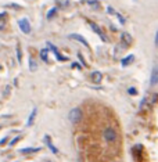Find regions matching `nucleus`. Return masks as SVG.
<instances>
[{"label":"nucleus","instance_id":"f257e3e1","mask_svg":"<svg viewBox=\"0 0 158 162\" xmlns=\"http://www.w3.org/2000/svg\"><path fill=\"white\" fill-rule=\"evenodd\" d=\"M101 137L105 143L108 144H114L118 141V133L112 126H105L104 129L101 130Z\"/></svg>","mask_w":158,"mask_h":162},{"label":"nucleus","instance_id":"b1692460","mask_svg":"<svg viewBox=\"0 0 158 162\" xmlns=\"http://www.w3.org/2000/svg\"><path fill=\"white\" fill-rule=\"evenodd\" d=\"M8 92H10V86L6 87V90H4V96H7V94H8Z\"/></svg>","mask_w":158,"mask_h":162},{"label":"nucleus","instance_id":"4468645a","mask_svg":"<svg viewBox=\"0 0 158 162\" xmlns=\"http://www.w3.org/2000/svg\"><path fill=\"white\" fill-rule=\"evenodd\" d=\"M36 69H38V64H36V61H35L32 57H29V71H31V72H35Z\"/></svg>","mask_w":158,"mask_h":162},{"label":"nucleus","instance_id":"f3484780","mask_svg":"<svg viewBox=\"0 0 158 162\" xmlns=\"http://www.w3.org/2000/svg\"><path fill=\"white\" fill-rule=\"evenodd\" d=\"M56 14H57V7H53V8H50V10H49V13H47L46 18H47V19H51V18H53Z\"/></svg>","mask_w":158,"mask_h":162},{"label":"nucleus","instance_id":"0eeeda50","mask_svg":"<svg viewBox=\"0 0 158 162\" xmlns=\"http://www.w3.org/2000/svg\"><path fill=\"white\" fill-rule=\"evenodd\" d=\"M158 83V65L153 68V72H151V79H150V85L155 86Z\"/></svg>","mask_w":158,"mask_h":162},{"label":"nucleus","instance_id":"2eb2a0df","mask_svg":"<svg viewBox=\"0 0 158 162\" xmlns=\"http://www.w3.org/2000/svg\"><path fill=\"white\" fill-rule=\"evenodd\" d=\"M22 154H31V153H36V151H40V148H32V147H28V148H22L20 150Z\"/></svg>","mask_w":158,"mask_h":162},{"label":"nucleus","instance_id":"bb28decb","mask_svg":"<svg viewBox=\"0 0 158 162\" xmlns=\"http://www.w3.org/2000/svg\"><path fill=\"white\" fill-rule=\"evenodd\" d=\"M47 162H49V161H47Z\"/></svg>","mask_w":158,"mask_h":162},{"label":"nucleus","instance_id":"f03ea898","mask_svg":"<svg viewBox=\"0 0 158 162\" xmlns=\"http://www.w3.org/2000/svg\"><path fill=\"white\" fill-rule=\"evenodd\" d=\"M82 118H83V112L79 107H75V108H72L68 112V119L71 124H78V122L82 121Z\"/></svg>","mask_w":158,"mask_h":162},{"label":"nucleus","instance_id":"9b49d317","mask_svg":"<svg viewBox=\"0 0 158 162\" xmlns=\"http://www.w3.org/2000/svg\"><path fill=\"white\" fill-rule=\"evenodd\" d=\"M101 79H103L101 72H99V71H94V72L92 73V80H93L94 83H100V82H101Z\"/></svg>","mask_w":158,"mask_h":162},{"label":"nucleus","instance_id":"aec40b11","mask_svg":"<svg viewBox=\"0 0 158 162\" xmlns=\"http://www.w3.org/2000/svg\"><path fill=\"white\" fill-rule=\"evenodd\" d=\"M20 140H21V136H17V137H15V139H13V140L10 141V145L13 147V145H14L15 143H18V141H20Z\"/></svg>","mask_w":158,"mask_h":162},{"label":"nucleus","instance_id":"a878e982","mask_svg":"<svg viewBox=\"0 0 158 162\" xmlns=\"http://www.w3.org/2000/svg\"><path fill=\"white\" fill-rule=\"evenodd\" d=\"M3 18H6V13H2V14H0V19H3Z\"/></svg>","mask_w":158,"mask_h":162},{"label":"nucleus","instance_id":"4be33fe9","mask_svg":"<svg viewBox=\"0 0 158 162\" xmlns=\"http://www.w3.org/2000/svg\"><path fill=\"white\" fill-rule=\"evenodd\" d=\"M78 57H79L80 63H82V64H83V65H85V67H86V63H85V60H83V56H82V54H80V53H79V54H78Z\"/></svg>","mask_w":158,"mask_h":162},{"label":"nucleus","instance_id":"f8f14e48","mask_svg":"<svg viewBox=\"0 0 158 162\" xmlns=\"http://www.w3.org/2000/svg\"><path fill=\"white\" fill-rule=\"evenodd\" d=\"M133 60H135V56H133V54H130V56H129V57H125L124 60H122V67H126V65H129V64H130Z\"/></svg>","mask_w":158,"mask_h":162},{"label":"nucleus","instance_id":"dca6fc26","mask_svg":"<svg viewBox=\"0 0 158 162\" xmlns=\"http://www.w3.org/2000/svg\"><path fill=\"white\" fill-rule=\"evenodd\" d=\"M56 3H57V7L65 8L69 4V0H56Z\"/></svg>","mask_w":158,"mask_h":162},{"label":"nucleus","instance_id":"7ed1b4c3","mask_svg":"<svg viewBox=\"0 0 158 162\" xmlns=\"http://www.w3.org/2000/svg\"><path fill=\"white\" fill-rule=\"evenodd\" d=\"M18 27L22 31V33H25V35L31 33V24H29V19L28 18H21L18 21Z\"/></svg>","mask_w":158,"mask_h":162},{"label":"nucleus","instance_id":"20e7f679","mask_svg":"<svg viewBox=\"0 0 158 162\" xmlns=\"http://www.w3.org/2000/svg\"><path fill=\"white\" fill-rule=\"evenodd\" d=\"M89 25H90V28H92V29H93V31H94V32H96V33H97V35H99V36H100V38H101V40H104V42H105V40H107V38H105V36H104V33H103V29H101V28H100V27H99V25H97V24H96V22H89Z\"/></svg>","mask_w":158,"mask_h":162},{"label":"nucleus","instance_id":"ddd939ff","mask_svg":"<svg viewBox=\"0 0 158 162\" xmlns=\"http://www.w3.org/2000/svg\"><path fill=\"white\" fill-rule=\"evenodd\" d=\"M47 56H49V50H47V48H42V50H40V58L44 61V63H47V61H49Z\"/></svg>","mask_w":158,"mask_h":162},{"label":"nucleus","instance_id":"423d86ee","mask_svg":"<svg viewBox=\"0 0 158 162\" xmlns=\"http://www.w3.org/2000/svg\"><path fill=\"white\" fill-rule=\"evenodd\" d=\"M47 46H49V48H50V50L53 51L54 54H56V58H57V60H59V61H65V60H67L65 57H63V56H61V54L59 53V50H57V47L54 46L53 43H50V42H47Z\"/></svg>","mask_w":158,"mask_h":162},{"label":"nucleus","instance_id":"1a4fd4ad","mask_svg":"<svg viewBox=\"0 0 158 162\" xmlns=\"http://www.w3.org/2000/svg\"><path fill=\"white\" fill-rule=\"evenodd\" d=\"M44 141H46V144H47V147L51 150V153L53 154H59V150H57V147L54 145L53 143H51V139L49 137V136H44Z\"/></svg>","mask_w":158,"mask_h":162},{"label":"nucleus","instance_id":"393cba45","mask_svg":"<svg viewBox=\"0 0 158 162\" xmlns=\"http://www.w3.org/2000/svg\"><path fill=\"white\" fill-rule=\"evenodd\" d=\"M155 46L158 47V31H157V33H155Z\"/></svg>","mask_w":158,"mask_h":162},{"label":"nucleus","instance_id":"412c9836","mask_svg":"<svg viewBox=\"0 0 158 162\" xmlns=\"http://www.w3.org/2000/svg\"><path fill=\"white\" fill-rule=\"evenodd\" d=\"M128 93L132 94V96H135L136 94V89H135V87H130V89H128Z\"/></svg>","mask_w":158,"mask_h":162},{"label":"nucleus","instance_id":"39448f33","mask_svg":"<svg viewBox=\"0 0 158 162\" xmlns=\"http://www.w3.org/2000/svg\"><path fill=\"white\" fill-rule=\"evenodd\" d=\"M121 42H122V44H124V47L130 46V43H132V36L128 33V32H124V33H121Z\"/></svg>","mask_w":158,"mask_h":162},{"label":"nucleus","instance_id":"6ab92c4d","mask_svg":"<svg viewBox=\"0 0 158 162\" xmlns=\"http://www.w3.org/2000/svg\"><path fill=\"white\" fill-rule=\"evenodd\" d=\"M17 58H18V63L22 61V54H21V47L17 46Z\"/></svg>","mask_w":158,"mask_h":162},{"label":"nucleus","instance_id":"6e6552de","mask_svg":"<svg viewBox=\"0 0 158 162\" xmlns=\"http://www.w3.org/2000/svg\"><path fill=\"white\" fill-rule=\"evenodd\" d=\"M69 39H74V40H78V42H80V43H83L86 47H89V43H88V40H86L83 36H80V35H78V33H71L69 35Z\"/></svg>","mask_w":158,"mask_h":162},{"label":"nucleus","instance_id":"5701e85b","mask_svg":"<svg viewBox=\"0 0 158 162\" xmlns=\"http://www.w3.org/2000/svg\"><path fill=\"white\" fill-rule=\"evenodd\" d=\"M7 140H8V137H4L2 141H0V145H4L6 143H7Z\"/></svg>","mask_w":158,"mask_h":162},{"label":"nucleus","instance_id":"9d476101","mask_svg":"<svg viewBox=\"0 0 158 162\" xmlns=\"http://www.w3.org/2000/svg\"><path fill=\"white\" fill-rule=\"evenodd\" d=\"M36 114H38V109H36V108H33V109H32V112H31V115H29V118H28L27 126H32V125H33L35 118H36Z\"/></svg>","mask_w":158,"mask_h":162},{"label":"nucleus","instance_id":"a211bd4d","mask_svg":"<svg viewBox=\"0 0 158 162\" xmlns=\"http://www.w3.org/2000/svg\"><path fill=\"white\" fill-rule=\"evenodd\" d=\"M86 2H88L89 6H92V7H94V8L100 7V6H99V0H86Z\"/></svg>","mask_w":158,"mask_h":162}]
</instances>
